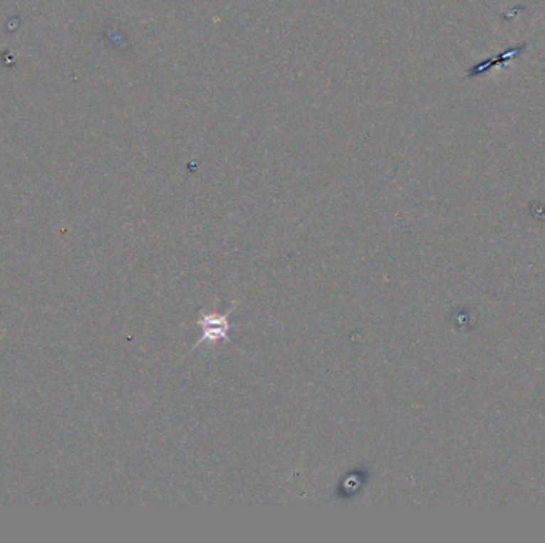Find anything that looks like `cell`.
Listing matches in <instances>:
<instances>
[{
  "label": "cell",
  "instance_id": "1",
  "mask_svg": "<svg viewBox=\"0 0 545 543\" xmlns=\"http://www.w3.org/2000/svg\"><path fill=\"white\" fill-rule=\"evenodd\" d=\"M199 326L203 328V336L196 344H201L204 341L209 343H216L221 340H227L228 338V317L227 316H212V314H204L203 319H199Z\"/></svg>",
  "mask_w": 545,
  "mask_h": 543
}]
</instances>
